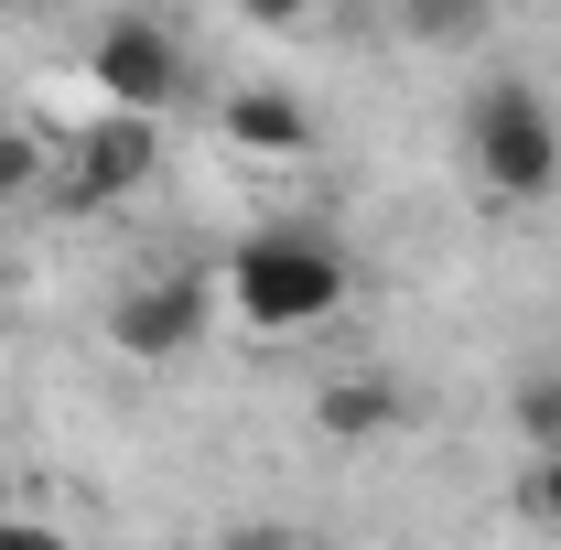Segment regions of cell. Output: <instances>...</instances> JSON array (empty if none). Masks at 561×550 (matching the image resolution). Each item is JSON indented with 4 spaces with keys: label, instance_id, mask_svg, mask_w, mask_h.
Listing matches in <instances>:
<instances>
[{
    "label": "cell",
    "instance_id": "1",
    "mask_svg": "<svg viewBox=\"0 0 561 550\" xmlns=\"http://www.w3.org/2000/svg\"><path fill=\"white\" fill-rule=\"evenodd\" d=\"M346 291H356L346 249L313 238V227H260V238H238V260L216 280V302H227L249 335H313Z\"/></svg>",
    "mask_w": 561,
    "mask_h": 550
},
{
    "label": "cell",
    "instance_id": "2",
    "mask_svg": "<svg viewBox=\"0 0 561 550\" xmlns=\"http://www.w3.org/2000/svg\"><path fill=\"white\" fill-rule=\"evenodd\" d=\"M465 151H476V184L496 206H540L561 184V119L529 76H486L465 98Z\"/></svg>",
    "mask_w": 561,
    "mask_h": 550
},
{
    "label": "cell",
    "instance_id": "3",
    "mask_svg": "<svg viewBox=\"0 0 561 550\" xmlns=\"http://www.w3.org/2000/svg\"><path fill=\"white\" fill-rule=\"evenodd\" d=\"M206 324H216V280L206 271H151V280H130V291L108 302V345H119L130 367H173Z\"/></svg>",
    "mask_w": 561,
    "mask_h": 550
},
{
    "label": "cell",
    "instance_id": "4",
    "mask_svg": "<svg viewBox=\"0 0 561 550\" xmlns=\"http://www.w3.org/2000/svg\"><path fill=\"white\" fill-rule=\"evenodd\" d=\"M87 76H98V98H108V108H140V119H162V108L184 98V44H173V22H151V11H119V22L87 44Z\"/></svg>",
    "mask_w": 561,
    "mask_h": 550
},
{
    "label": "cell",
    "instance_id": "5",
    "mask_svg": "<svg viewBox=\"0 0 561 550\" xmlns=\"http://www.w3.org/2000/svg\"><path fill=\"white\" fill-rule=\"evenodd\" d=\"M140 173H151V119H140V108H108V119L66 151L55 195H66V206H108V195H130Z\"/></svg>",
    "mask_w": 561,
    "mask_h": 550
},
{
    "label": "cell",
    "instance_id": "6",
    "mask_svg": "<svg viewBox=\"0 0 561 550\" xmlns=\"http://www.w3.org/2000/svg\"><path fill=\"white\" fill-rule=\"evenodd\" d=\"M227 140H238L249 162H291V151H313V108H302L291 87H238V98H227Z\"/></svg>",
    "mask_w": 561,
    "mask_h": 550
},
{
    "label": "cell",
    "instance_id": "7",
    "mask_svg": "<svg viewBox=\"0 0 561 550\" xmlns=\"http://www.w3.org/2000/svg\"><path fill=\"white\" fill-rule=\"evenodd\" d=\"M313 421H324L335 443H367V432H389V421H400V389H389V378H335V389L313 400Z\"/></svg>",
    "mask_w": 561,
    "mask_h": 550
},
{
    "label": "cell",
    "instance_id": "8",
    "mask_svg": "<svg viewBox=\"0 0 561 550\" xmlns=\"http://www.w3.org/2000/svg\"><path fill=\"white\" fill-rule=\"evenodd\" d=\"M400 33H411V44H443V55H465V44H486V0H400Z\"/></svg>",
    "mask_w": 561,
    "mask_h": 550
},
{
    "label": "cell",
    "instance_id": "9",
    "mask_svg": "<svg viewBox=\"0 0 561 550\" xmlns=\"http://www.w3.org/2000/svg\"><path fill=\"white\" fill-rule=\"evenodd\" d=\"M518 432H529V454L561 443V378H529V389H518Z\"/></svg>",
    "mask_w": 561,
    "mask_h": 550
},
{
    "label": "cell",
    "instance_id": "10",
    "mask_svg": "<svg viewBox=\"0 0 561 550\" xmlns=\"http://www.w3.org/2000/svg\"><path fill=\"white\" fill-rule=\"evenodd\" d=\"M518 507H529L540 529H561V443H551V454H529V475H518Z\"/></svg>",
    "mask_w": 561,
    "mask_h": 550
},
{
    "label": "cell",
    "instance_id": "11",
    "mask_svg": "<svg viewBox=\"0 0 561 550\" xmlns=\"http://www.w3.org/2000/svg\"><path fill=\"white\" fill-rule=\"evenodd\" d=\"M44 184V140L33 130H0V195H33Z\"/></svg>",
    "mask_w": 561,
    "mask_h": 550
},
{
    "label": "cell",
    "instance_id": "12",
    "mask_svg": "<svg viewBox=\"0 0 561 550\" xmlns=\"http://www.w3.org/2000/svg\"><path fill=\"white\" fill-rule=\"evenodd\" d=\"M238 11H249L260 33H302V22H324L335 0H238Z\"/></svg>",
    "mask_w": 561,
    "mask_h": 550
},
{
    "label": "cell",
    "instance_id": "13",
    "mask_svg": "<svg viewBox=\"0 0 561 550\" xmlns=\"http://www.w3.org/2000/svg\"><path fill=\"white\" fill-rule=\"evenodd\" d=\"M0 550H76L66 529H44V518H0Z\"/></svg>",
    "mask_w": 561,
    "mask_h": 550
},
{
    "label": "cell",
    "instance_id": "14",
    "mask_svg": "<svg viewBox=\"0 0 561 550\" xmlns=\"http://www.w3.org/2000/svg\"><path fill=\"white\" fill-rule=\"evenodd\" d=\"M216 550H313V540H291V529H238V540H216Z\"/></svg>",
    "mask_w": 561,
    "mask_h": 550
}]
</instances>
